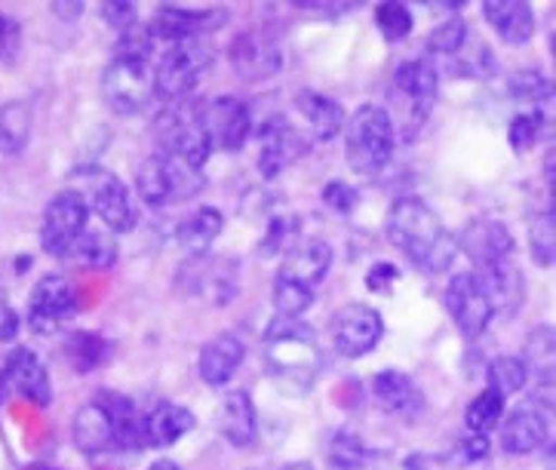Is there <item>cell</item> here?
<instances>
[{
	"instance_id": "56",
	"label": "cell",
	"mask_w": 556,
	"mask_h": 470,
	"mask_svg": "<svg viewBox=\"0 0 556 470\" xmlns=\"http://www.w3.org/2000/svg\"><path fill=\"white\" fill-rule=\"evenodd\" d=\"M280 470H314L307 461H292V465H283Z\"/></svg>"
},
{
	"instance_id": "37",
	"label": "cell",
	"mask_w": 556,
	"mask_h": 470,
	"mask_svg": "<svg viewBox=\"0 0 556 470\" xmlns=\"http://www.w3.org/2000/svg\"><path fill=\"white\" fill-rule=\"evenodd\" d=\"M529 250L541 268H551L556 262V213L554 206L541 209L529 225Z\"/></svg>"
},
{
	"instance_id": "13",
	"label": "cell",
	"mask_w": 556,
	"mask_h": 470,
	"mask_svg": "<svg viewBox=\"0 0 556 470\" xmlns=\"http://www.w3.org/2000/svg\"><path fill=\"white\" fill-rule=\"evenodd\" d=\"M231 68L243 80H268L274 74L283 68V53H280V43L262 31V28H247L231 40Z\"/></svg>"
},
{
	"instance_id": "46",
	"label": "cell",
	"mask_w": 556,
	"mask_h": 470,
	"mask_svg": "<svg viewBox=\"0 0 556 470\" xmlns=\"http://www.w3.org/2000/svg\"><path fill=\"white\" fill-rule=\"evenodd\" d=\"M541 127H544V117L520 111V114L510 120V127H507V139H510L514 151H517V154H526L529 148L539 142Z\"/></svg>"
},
{
	"instance_id": "44",
	"label": "cell",
	"mask_w": 556,
	"mask_h": 470,
	"mask_svg": "<svg viewBox=\"0 0 556 470\" xmlns=\"http://www.w3.org/2000/svg\"><path fill=\"white\" fill-rule=\"evenodd\" d=\"M154 53V35L144 22H136L124 28L114 40V59H136V62H151Z\"/></svg>"
},
{
	"instance_id": "36",
	"label": "cell",
	"mask_w": 556,
	"mask_h": 470,
	"mask_svg": "<svg viewBox=\"0 0 556 470\" xmlns=\"http://www.w3.org/2000/svg\"><path fill=\"white\" fill-rule=\"evenodd\" d=\"M74 255L90 265V268H109L117 262V243H114V234L109 228H90L80 234L77 246H74Z\"/></svg>"
},
{
	"instance_id": "33",
	"label": "cell",
	"mask_w": 556,
	"mask_h": 470,
	"mask_svg": "<svg viewBox=\"0 0 556 470\" xmlns=\"http://www.w3.org/2000/svg\"><path fill=\"white\" fill-rule=\"evenodd\" d=\"M526 372H532V379L539 384H554V372H556V332L554 326H535L529 335H526Z\"/></svg>"
},
{
	"instance_id": "10",
	"label": "cell",
	"mask_w": 556,
	"mask_h": 470,
	"mask_svg": "<svg viewBox=\"0 0 556 470\" xmlns=\"http://www.w3.org/2000/svg\"><path fill=\"white\" fill-rule=\"evenodd\" d=\"M77 310V298H74V287L62 277V274H47L37 280L28 298V323L37 335H55L62 332L65 323Z\"/></svg>"
},
{
	"instance_id": "54",
	"label": "cell",
	"mask_w": 556,
	"mask_h": 470,
	"mask_svg": "<svg viewBox=\"0 0 556 470\" xmlns=\"http://www.w3.org/2000/svg\"><path fill=\"white\" fill-rule=\"evenodd\" d=\"M406 470H443V461L440 458H431V455H413L406 461Z\"/></svg>"
},
{
	"instance_id": "25",
	"label": "cell",
	"mask_w": 556,
	"mask_h": 470,
	"mask_svg": "<svg viewBox=\"0 0 556 470\" xmlns=\"http://www.w3.org/2000/svg\"><path fill=\"white\" fill-rule=\"evenodd\" d=\"M372 397H376V403L384 412L400 418H415L418 409H421V403H425L418 384L406 372H396V369L378 372L376 379H372Z\"/></svg>"
},
{
	"instance_id": "22",
	"label": "cell",
	"mask_w": 556,
	"mask_h": 470,
	"mask_svg": "<svg viewBox=\"0 0 556 470\" xmlns=\"http://www.w3.org/2000/svg\"><path fill=\"white\" fill-rule=\"evenodd\" d=\"M243 360H247V344L231 332H222V335L203 344V351H200V379L210 388H222L233 379V372L243 366Z\"/></svg>"
},
{
	"instance_id": "50",
	"label": "cell",
	"mask_w": 556,
	"mask_h": 470,
	"mask_svg": "<svg viewBox=\"0 0 556 470\" xmlns=\"http://www.w3.org/2000/svg\"><path fill=\"white\" fill-rule=\"evenodd\" d=\"M324 203L336 213H351L357 206V191L348 181H329L324 188Z\"/></svg>"
},
{
	"instance_id": "57",
	"label": "cell",
	"mask_w": 556,
	"mask_h": 470,
	"mask_svg": "<svg viewBox=\"0 0 556 470\" xmlns=\"http://www.w3.org/2000/svg\"><path fill=\"white\" fill-rule=\"evenodd\" d=\"M10 391V384H7V379H3V372H0V399H3V394Z\"/></svg>"
},
{
	"instance_id": "19",
	"label": "cell",
	"mask_w": 556,
	"mask_h": 470,
	"mask_svg": "<svg viewBox=\"0 0 556 470\" xmlns=\"http://www.w3.org/2000/svg\"><path fill=\"white\" fill-rule=\"evenodd\" d=\"M163 142H166V154L179 157L181 163L194 166V169H203V163L210 161L213 148L206 142L203 129H200L198 120V105L191 111H173L163 124Z\"/></svg>"
},
{
	"instance_id": "15",
	"label": "cell",
	"mask_w": 556,
	"mask_h": 470,
	"mask_svg": "<svg viewBox=\"0 0 556 470\" xmlns=\"http://www.w3.org/2000/svg\"><path fill=\"white\" fill-rule=\"evenodd\" d=\"M458 240V250L470 258V265L477 271L492 268V265H502L507 258H514V234L507 231V225L495 221V218H477L470 221Z\"/></svg>"
},
{
	"instance_id": "52",
	"label": "cell",
	"mask_w": 556,
	"mask_h": 470,
	"mask_svg": "<svg viewBox=\"0 0 556 470\" xmlns=\"http://www.w3.org/2000/svg\"><path fill=\"white\" fill-rule=\"evenodd\" d=\"M462 453H465L467 461H480V458H485L489 455V440H485V434H470L462 443Z\"/></svg>"
},
{
	"instance_id": "11",
	"label": "cell",
	"mask_w": 556,
	"mask_h": 470,
	"mask_svg": "<svg viewBox=\"0 0 556 470\" xmlns=\"http://www.w3.org/2000/svg\"><path fill=\"white\" fill-rule=\"evenodd\" d=\"M329 332H332V342H336V351L341 357L357 360V357H366L369 351H376L384 323H381V314L376 308L354 302V305H344L332 314Z\"/></svg>"
},
{
	"instance_id": "8",
	"label": "cell",
	"mask_w": 556,
	"mask_h": 470,
	"mask_svg": "<svg viewBox=\"0 0 556 470\" xmlns=\"http://www.w3.org/2000/svg\"><path fill=\"white\" fill-rule=\"evenodd\" d=\"M102 99L114 114H139L154 99V72L151 62L114 59L102 72Z\"/></svg>"
},
{
	"instance_id": "17",
	"label": "cell",
	"mask_w": 556,
	"mask_h": 470,
	"mask_svg": "<svg viewBox=\"0 0 556 470\" xmlns=\"http://www.w3.org/2000/svg\"><path fill=\"white\" fill-rule=\"evenodd\" d=\"M228 13L225 10H185V7H161L148 28L154 40H169V43H181V40H194L203 31H216L218 25H225Z\"/></svg>"
},
{
	"instance_id": "30",
	"label": "cell",
	"mask_w": 556,
	"mask_h": 470,
	"mask_svg": "<svg viewBox=\"0 0 556 470\" xmlns=\"http://www.w3.org/2000/svg\"><path fill=\"white\" fill-rule=\"evenodd\" d=\"M222 228H225V218H222V213H218L216 206H198V209L179 225L176 240H179V246L191 255V258H203V255L210 253V246L218 240Z\"/></svg>"
},
{
	"instance_id": "42",
	"label": "cell",
	"mask_w": 556,
	"mask_h": 470,
	"mask_svg": "<svg viewBox=\"0 0 556 470\" xmlns=\"http://www.w3.org/2000/svg\"><path fill=\"white\" fill-rule=\"evenodd\" d=\"M376 25L384 40L391 43H400L406 37L413 35V10L406 3H396V0H388V3H378L376 7Z\"/></svg>"
},
{
	"instance_id": "29",
	"label": "cell",
	"mask_w": 556,
	"mask_h": 470,
	"mask_svg": "<svg viewBox=\"0 0 556 470\" xmlns=\"http://www.w3.org/2000/svg\"><path fill=\"white\" fill-rule=\"evenodd\" d=\"M99 403L109 409L111 424H114V443L124 446L129 453L136 449H144L148 446V434H144V416L139 412V406L132 403L124 394H111V391H102L99 394Z\"/></svg>"
},
{
	"instance_id": "14",
	"label": "cell",
	"mask_w": 556,
	"mask_h": 470,
	"mask_svg": "<svg viewBox=\"0 0 556 470\" xmlns=\"http://www.w3.org/2000/svg\"><path fill=\"white\" fill-rule=\"evenodd\" d=\"M307 142L295 132L287 117L274 114L258 127V173L265 179H277L287 166L305 154Z\"/></svg>"
},
{
	"instance_id": "9",
	"label": "cell",
	"mask_w": 556,
	"mask_h": 470,
	"mask_svg": "<svg viewBox=\"0 0 556 470\" xmlns=\"http://www.w3.org/2000/svg\"><path fill=\"white\" fill-rule=\"evenodd\" d=\"M198 120L213 151L233 154L250 142V109L237 96H216L198 105Z\"/></svg>"
},
{
	"instance_id": "24",
	"label": "cell",
	"mask_w": 556,
	"mask_h": 470,
	"mask_svg": "<svg viewBox=\"0 0 556 470\" xmlns=\"http://www.w3.org/2000/svg\"><path fill=\"white\" fill-rule=\"evenodd\" d=\"M483 18L495 28V35L502 37L504 43H514V47L532 40L535 35V13L522 0H485Z\"/></svg>"
},
{
	"instance_id": "47",
	"label": "cell",
	"mask_w": 556,
	"mask_h": 470,
	"mask_svg": "<svg viewBox=\"0 0 556 470\" xmlns=\"http://www.w3.org/2000/svg\"><path fill=\"white\" fill-rule=\"evenodd\" d=\"M295 231H299V225H295V218H274L268 228V237L262 240V250L258 255H287L292 246H295Z\"/></svg>"
},
{
	"instance_id": "3",
	"label": "cell",
	"mask_w": 556,
	"mask_h": 470,
	"mask_svg": "<svg viewBox=\"0 0 556 470\" xmlns=\"http://www.w3.org/2000/svg\"><path fill=\"white\" fill-rule=\"evenodd\" d=\"M344 157L359 176L381 173L396 148V127L381 105H363L344 120Z\"/></svg>"
},
{
	"instance_id": "27",
	"label": "cell",
	"mask_w": 556,
	"mask_h": 470,
	"mask_svg": "<svg viewBox=\"0 0 556 470\" xmlns=\"http://www.w3.org/2000/svg\"><path fill=\"white\" fill-rule=\"evenodd\" d=\"M295 111L305 117L307 132H311V139H317V142L336 139L341 129H344V120H348L339 102L317 90L299 92V96H295Z\"/></svg>"
},
{
	"instance_id": "38",
	"label": "cell",
	"mask_w": 556,
	"mask_h": 470,
	"mask_svg": "<svg viewBox=\"0 0 556 470\" xmlns=\"http://www.w3.org/2000/svg\"><path fill=\"white\" fill-rule=\"evenodd\" d=\"M504 418V397L502 394H495L492 388H485L483 394H477V397L470 399V406H467L465 421H467V431L470 434H489V431H495L498 424H502Z\"/></svg>"
},
{
	"instance_id": "16",
	"label": "cell",
	"mask_w": 556,
	"mask_h": 470,
	"mask_svg": "<svg viewBox=\"0 0 556 470\" xmlns=\"http://www.w3.org/2000/svg\"><path fill=\"white\" fill-rule=\"evenodd\" d=\"M92 213L102 218L111 234H126L136 225V206L126 191V185L111 173H90V200Z\"/></svg>"
},
{
	"instance_id": "55",
	"label": "cell",
	"mask_w": 556,
	"mask_h": 470,
	"mask_svg": "<svg viewBox=\"0 0 556 470\" xmlns=\"http://www.w3.org/2000/svg\"><path fill=\"white\" fill-rule=\"evenodd\" d=\"M148 470H179V465H176V461H169V458H161V461H154Z\"/></svg>"
},
{
	"instance_id": "43",
	"label": "cell",
	"mask_w": 556,
	"mask_h": 470,
	"mask_svg": "<svg viewBox=\"0 0 556 470\" xmlns=\"http://www.w3.org/2000/svg\"><path fill=\"white\" fill-rule=\"evenodd\" d=\"M314 305V290L299 287V283H289V280H274V310L277 317H287V320H302V314Z\"/></svg>"
},
{
	"instance_id": "23",
	"label": "cell",
	"mask_w": 556,
	"mask_h": 470,
	"mask_svg": "<svg viewBox=\"0 0 556 470\" xmlns=\"http://www.w3.org/2000/svg\"><path fill=\"white\" fill-rule=\"evenodd\" d=\"M218 431L237 449H250L252 443L258 440V416H255V403H252L247 391H231L228 397L222 399Z\"/></svg>"
},
{
	"instance_id": "39",
	"label": "cell",
	"mask_w": 556,
	"mask_h": 470,
	"mask_svg": "<svg viewBox=\"0 0 556 470\" xmlns=\"http://www.w3.org/2000/svg\"><path fill=\"white\" fill-rule=\"evenodd\" d=\"M492 50L485 47L483 40L467 35V40L462 43V50L448 59V68L455 74H462L467 80H480V77H489L492 72Z\"/></svg>"
},
{
	"instance_id": "26",
	"label": "cell",
	"mask_w": 556,
	"mask_h": 470,
	"mask_svg": "<svg viewBox=\"0 0 556 470\" xmlns=\"http://www.w3.org/2000/svg\"><path fill=\"white\" fill-rule=\"evenodd\" d=\"M480 287L489 295V305H492V314H514V310L522 305V274L520 268L514 265V258H507L502 265H492V268H483V271H473Z\"/></svg>"
},
{
	"instance_id": "32",
	"label": "cell",
	"mask_w": 556,
	"mask_h": 470,
	"mask_svg": "<svg viewBox=\"0 0 556 470\" xmlns=\"http://www.w3.org/2000/svg\"><path fill=\"white\" fill-rule=\"evenodd\" d=\"M31 127H35V111L31 102L25 99H13L0 105V154L3 157H18L28 139H31Z\"/></svg>"
},
{
	"instance_id": "12",
	"label": "cell",
	"mask_w": 556,
	"mask_h": 470,
	"mask_svg": "<svg viewBox=\"0 0 556 470\" xmlns=\"http://www.w3.org/2000/svg\"><path fill=\"white\" fill-rule=\"evenodd\" d=\"M446 310L448 317H452V323L458 326V332L465 339H480L485 329H489V320L495 317L492 305H489V295L483 292V287H480V280H477L473 271L455 274L448 280Z\"/></svg>"
},
{
	"instance_id": "21",
	"label": "cell",
	"mask_w": 556,
	"mask_h": 470,
	"mask_svg": "<svg viewBox=\"0 0 556 470\" xmlns=\"http://www.w3.org/2000/svg\"><path fill=\"white\" fill-rule=\"evenodd\" d=\"M396 90L403 92V99L409 102L415 120H425V114L431 111L440 87V74L431 59H409L394 72Z\"/></svg>"
},
{
	"instance_id": "58",
	"label": "cell",
	"mask_w": 556,
	"mask_h": 470,
	"mask_svg": "<svg viewBox=\"0 0 556 470\" xmlns=\"http://www.w3.org/2000/svg\"><path fill=\"white\" fill-rule=\"evenodd\" d=\"M31 470H50V468H31Z\"/></svg>"
},
{
	"instance_id": "1",
	"label": "cell",
	"mask_w": 556,
	"mask_h": 470,
	"mask_svg": "<svg viewBox=\"0 0 556 470\" xmlns=\"http://www.w3.org/2000/svg\"><path fill=\"white\" fill-rule=\"evenodd\" d=\"M388 237L421 274H443L458 255V240L421 198H400L388 213Z\"/></svg>"
},
{
	"instance_id": "34",
	"label": "cell",
	"mask_w": 556,
	"mask_h": 470,
	"mask_svg": "<svg viewBox=\"0 0 556 470\" xmlns=\"http://www.w3.org/2000/svg\"><path fill=\"white\" fill-rule=\"evenodd\" d=\"M109 354L111 344L96 332H74L65 342V360L72 363L74 372H80V376H87L96 366H102L109 360Z\"/></svg>"
},
{
	"instance_id": "18",
	"label": "cell",
	"mask_w": 556,
	"mask_h": 470,
	"mask_svg": "<svg viewBox=\"0 0 556 470\" xmlns=\"http://www.w3.org/2000/svg\"><path fill=\"white\" fill-rule=\"evenodd\" d=\"M3 379L10 384V391H16L18 397H25L31 406L47 409L53 399V384L47 376V366L40 363L31 347H16L10 354V360L3 366Z\"/></svg>"
},
{
	"instance_id": "7",
	"label": "cell",
	"mask_w": 556,
	"mask_h": 470,
	"mask_svg": "<svg viewBox=\"0 0 556 470\" xmlns=\"http://www.w3.org/2000/svg\"><path fill=\"white\" fill-rule=\"evenodd\" d=\"M90 225V203L80 191H59L40 221V246L53 258L74 255V246Z\"/></svg>"
},
{
	"instance_id": "28",
	"label": "cell",
	"mask_w": 556,
	"mask_h": 470,
	"mask_svg": "<svg viewBox=\"0 0 556 470\" xmlns=\"http://www.w3.org/2000/svg\"><path fill=\"white\" fill-rule=\"evenodd\" d=\"M74 443L84 455L109 453L111 446H117L109 409L99 399H92V403L77 409V416H74Z\"/></svg>"
},
{
	"instance_id": "40",
	"label": "cell",
	"mask_w": 556,
	"mask_h": 470,
	"mask_svg": "<svg viewBox=\"0 0 556 470\" xmlns=\"http://www.w3.org/2000/svg\"><path fill=\"white\" fill-rule=\"evenodd\" d=\"M326 458L332 470H363L369 461V449L357 434L351 431H339L326 446Z\"/></svg>"
},
{
	"instance_id": "53",
	"label": "cell",
	"mask_w": 556,
	"mask_h": 470,
	"mask_svg": "<svg viewBox=\"0 0 556 470\" xmlns=\"http://www.w3.org/2000/svg\"><path fill=\"white\" fill-rule=\"evenodd\" d=\"M396 277H400V274H396L394 265H376V268L369 271V280H366V283H369V290H384V287L394 283Z\"/></svg>"
},
{
	"instance_id": "51",
	"label": "cell",
	"mask_w": 556,
	"mask_h": 470,
	"mask_svg": "<svg viewBox=\"0 0 556 470\" xmlns=\"http://www.w3.org/2000/svg\"><path fill=\"white\" fill-rule=\"evenodd\" d=\"M18 335V314L10 305H0V342H13Z\"/></svg>"
},
{
	"instance_id": "45",
	"label": "cell",
	"mask_w": 556,
	"mask_h": 470,
	"mask_svg": "<svg viewBox=\"0 0 556 470\" xmlns=\"http://www.w3.org/2000/svg\"><path fill=\"white\" fill-rule=\"evenodd\" d=\"M467 40V25L458 16L446 18L443 25H437L428 37V50L431 55H440V59H452V55L462 50V43Z\"/></svg>"
},
{
	"instance_id": "48",
	"label": "cell",
	"mask_w": 556,
	"mask_h": 470,
	"mask_svg": "<svg viewBox=\"0 0 556 470\" xmlns=\"http://www.w3.org/2000/svg\"><path fill=\"white\" fill-rule=\"evenodd\" d=\"M22 50V25L16 18L0 13V65H10Z\"/></svg>"
},
{
	"instance_id": "31",
	"label": "cell",
	"mask_w": 556,
	"mask_h": 470,
	"mask_svg": "<svg viewBox=\"0 0 556 470\" xmlns=\"http://www.w3.org/2000/svg\"><path fill=\"white\" fill-rule=\"evenodd\" d=\"M191 431H194V416L176 403H161L151 416H144L148 446H154V449L176 446L181 436L191 434Z\"/></svg>"
},
{
	"instance_id": "41",
	"label": "cell",
	"mask_w": 556,
	"mask_h": 470,
	"mask_svg": "<svg viewBox=\"0 0 556 470\" xmlns=\"http://www.w3.org/2000/svg\"><path fill=\"white\" fill-rule=\"evenodd\" d=\"M485 376H489V388H492L495 394H502V397L517 394V391L526 388V381H529V372H526V366H522L520 357H507V354L489 363Z\"/></svg>"
},
{
	"instance_id": "4",
	"label": "cell",
	"mask_w": 556,
	"mask_h": 470,
	"mask_svg": "<svg viewBox=\"0 0 556 470\" xmlns=\"http://www.w3.org/2000/svg\"><path fill=\"white\" fill-rule=\"evenodd\" d=\"M210 65H213V50L200 37L169 43V50L161 55L154 68V99H161L166 105L188 99Z\"/></svg>"
},
{
	"instance_id": "20",
	"label": "cell",
	"mask_w": 556,
	"mask_h": 470,
	"mask_svg": "<svg viewBox=\"0 0 556 470\" xmlns=\"http://www.w3.org/2000/svg\"><path fill=\"white\" fill-rule=\"evenodd\" d=\"M329 265H332V250H329V243L326 240H317V237H311V240H302V243H295L287 255H283V268H280V280H289V283H299V287H307V290H314L320 280L329 271Z\"/></svg>"
},
{
	"instance_id": "35",
	"label": "cell",
	"mask_w": 556,
	"mask_h": 470,
	"mask_svg": "<svg viewBox=\"0 0 556 470\" xmlns=\"http://www.w3.org/2000/svg\"><path fill=\"white\" fill-rule=\"evenodd\" d=\"M510 92H514L517 105H520L526 114H539V117H544V111H547L551 99H554V87H551V80L541 72L517 74V77L510 80Z\"/></svg>"
},
{
	"instance_id": "2",
	"label": "cell",
	"mask_w": 556,
	"mask_h": 470,
	"mask_svg": "<svg viewBox=\"0 0 556 470\" xmlns=\"http://www.w3.org/2000/svg\"><path fill=\"white\" fill-rule=\"evenodd\" d=\"M265 357L274 379H280L292 391L311 388L320 369L317 335L305 320L274 317V323L265 329Z\"/></svg>"
},
{
	"instance_id": "6",
	"label": "cell",
	"mask_w": 556,
	"mask_h": 470,
	"mask_svg": "<svg viewBox=\"0 0 556 470\" xmlns=\"http://www.w3.org/2000/svg\"><path fill=\"white\" fill-rule=\"evenodd\" d=\"M554 421V384H539V394L502 418V446L510 455H532L551 440Z\"/></svg>"
},
{
	"instance_id": "5",
	"label": "cell",
	"mask_w": 556,
	"mask_h": 470,
	"mask_svg": "<svg viewBox=\"0 0 556 470\" xmlns=\"http://www.w3.org/2000/svg\"><path fill=\"white\" fill-rule=\"evenodd\" d=\"M203 188V176L200 169L181 163L173 154H151L144 157L139 173H136V191L148 206H166L176 200H188Z\"/></svg>"
},
{
	"instance_id": "49",
	"label": "cell",
	"mask_w": 556,
	"mask_h": 470,
	"mask_svg": "<svg viewBox=\"0 0 556 470\" xmlns=\"http://www.w3.org/2000/svg\"><path fill=\"white\" fill-rule=\"evenodd\" d=\"M102 18L121 35L124 28L139 22V13H136V7L129 0H111V3H102Z\"/></svg>"
}]
</instances>
